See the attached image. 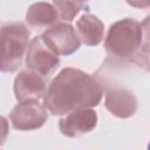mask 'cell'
Here are the masks:
<instances>
[{"instance_id": "7", "label": "cell", "mask_w": 150, "mask_h": 150, "mask_svg": "<svg viewBox=\"0 0 150 150\" xmlns=\"http://www.w3.org/2000/svg\"><path fill=\"white\" fill-rule=\"evenodd\" d=\"M45 79L46 77L41 74L28 68L26 70H21L14 80L13 89L15 98L19 102H23L45 97L47 91Z\"/></svg>"}, {"instance_id": "17", "label": "cell", "mask_w": 150, "mask_h": 150, "mask_svg": "<svg viewBox=\"0 0 150 150\" xmlns=\"http://www.w3.org/2000/svg\"><path fill=\"white\" fill-rule=\"evenodd\" d=\"M82 1H84V2H86V1H88V0H82Z\"/></svg>"}, {"instance_id": "8", "label": "cell", "mask_w": 150, "mask_h": 150, "mask_svg": "<svg viewBox=\"0 0 150 150\" xmlns=\"http://www.w3.org/2000/svg\"><path fill=\"white\" fill-rule=\"evenodd\" d=\"M97 124V114L90 108H81L59 121V129L67 137H79L90 132Z\"/></svg>"}, {"instance_id": "9", "label": "cell", "mask_w": 150, "mask_h": 150, "mask_svg": "<svg viewBox=\"0 0 150 150\" xmlns=\"http://www.w3.org/2000/svg\"><path fill=\"white\" fill-rule=\"evenodd\" d=\"M104 105L114 116L128 118L137 110V98L127 88H112L105 94Z\"/></svg>"}, {"instance_id": "11", "label": "cell", "mask_w": 150, "mask_h": 150, "mask_svg": "<svg viewBox=\"0 0 150 150\" xmlns=\"http://www.w3.org/2000/svg\"><path fill=\"white\" fill-rule=\"evenodd\" d=\"M59 14L54 6L48 2H36L29 6L26 13L27 23L34 29L49 28L57 21Z\"/></svg>"}, {"instance_id": "4", "label": "cell", "mask_w": 150, "mask_h": 150, "mask_svg": "<svg viewBox=\"0 0 150 150\" xmlns=\"http://www.w3.org/2000/svg\"><path fill=\"white\" fill-rule=\"evenodd\" d=\"M41 38L57 55H70L81 46V39L75 28L66 22L53 25L42 33Z\"/></svg>"}, {"instance_id": "3", "label": "cell", "mask_w": 150, "mask_h": 150, "mask_svg": "<svg viewBox=\"0 0 150 150\" xmlns=\"http://www.w3.org/2000/svg\"><path fill=\"white\" fill-rule=\"evenodd\" d=\"M29 41V30L21 22H11L1 27V71L13 73L21 62L25 53H27Z\"/></svg>"}, {"instance_id": "5", "label": "cell", "mask_w": 150, "mask_h": 150, "mask_svg": "<svg viewBox=\"0 0 150 150\" xmlns=\"http://www.w3.org/2000/svg\"><path fill=\"white\" fill-rule=\"evenodd\" d=\"M48 118L46 105L39 100L20 102L9 114V121L14 129L34 130L41 128Z\"/></svg>"}, {"instance_id": "1", "label": "cell", "mask_w": 150, "mask_h": 150, "mask_svg": "<svg viewBox=\"0 0 150 150\" xmlns=\"http://www.w3.org/2000/svg\"><path fill=\"white\" fill-rule=\"evenodd\" d=\"M102 95L103 87L94 76L69 67L62 69L49 83L45 105L53 115H67L81 108L97 105Z\"/></svg>"}, {"instance_id": "12", "label": "cell", "mask_w": 150, "mask_h": 150, "mask_svg": "<svg viewBox=\"0 0 150 150\" xmlns=\"http://www.w3.org/2000/svg\"><path fill=\"white\" fill-rule=\"evenodd\" d=\"M53 4L59 18L63 21H71L81 11L88 9V6L82 0H53Z\"/></svg>"}, {"instance_id": "6", "label": "cell", "mask_w": 150, "mask_h": 150, "mask_svg": "<svg viewBox=\"0 0 150 150\" xmlns=\"http://www.w3.org/2000/svg\"><path fill=\"white\" fill-rule=\"evenodd\" d=\"M59 64V55L45 43L41 36H36L29 42L26 53V66L28 69L48 77Z\"/></svg>"}, {"instance_id": "2", "label": "cell", "mask_w": 150, "mask_h": 150, "mask_svg": "<svg viewBox=\"0 0 150 150\" xmlns=\"http://www.w3.org/2000/svg\"><path fill=\"white\" fill-rule=\"evenodd\" d=\"M141 23L130 18L112 23L104 40L105 52L112 62H131L137 66H149L146 54L141 50Z\"/></svg>"}, {"instance_id": "16", "label": "cell", "mask_w": 150, "mask_h": 150, "mask_svg": "<svg viewBox=\"0 0 150 150\" xmlns=\"http://www.w3.org/2000/svg\"><path fill=\"white\" fill-rule=\"evenodd\" d=\"M149 67H150V59H149Z\"/></svg>"}, {"instance_id": "14", "label": "cell", "mask_w": 150, "mask_h": 150, "mask_svg": "<svg viewBox=\"0 0 150 150\" xmlns=\"http://www.w3.org/2000/svg\"><path fill=\"white\" fill-rule=\"evenodd\" d=\"M128 5L135 8H149L150 7V0H125Z\"/></svg>"}, {"instance_id": "15", "label": "cell", "mask_w": 150, "mask_h": 150, "mask_svg": "<svg viewBox=\"0 0 150 150\" xmlns=\"http://www.w3.org/2000/svg\"><path fill=\"white\" fill-rule=\"evenodd\" d=\"M148 149H149V150H150V143H149V145H148Z\"/></svg>"}, {"instance_id": "10", "label": "cell", "mask_w": 150, "mask_h": 150, "mask_svg": "<svg viewBox=\"0 0 150 150\" xmlns=\"http://www.w3.org/2000/svg\"><path fill=\"white\" fill-rule=\"evenodd\" d=\"M77 34L81 41L87 46H97L104 35L103 22L93 14H83L76 21Z\"/></svg>"}, {"instance_id": "13", "label": "cell", "mask_w": 150, "mask_h": 150, "mask_svg": "<svg viewBox=\"0 0 150 150\" xmlns=\"http://www.w3.org/2000/svg\"><path fill=\"white\" fill-rule=\"evenodd\" d=\"M142 43H141V50L144 54H150V15L146 16L142 23Z\"/></svg>"}]
</instances>
